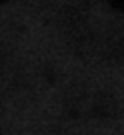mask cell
<instances>
[{"label": "cell", "instance_id": "6da1fadb", "mask_svg": "<svg viewBox=\"0 0 124 135\" xmlns=\"http://www.w3.org/2000/svg\"><path fill=\"white\" fill-rule=\"evenodd\" d=\"M114 106H116V104L107 97V99H104V100H98V104H95V109H98V113H100L102 116H110Z\"/></svg>", "mask_w": 124, "mask_h": 135}]
</instances>
